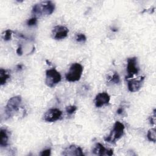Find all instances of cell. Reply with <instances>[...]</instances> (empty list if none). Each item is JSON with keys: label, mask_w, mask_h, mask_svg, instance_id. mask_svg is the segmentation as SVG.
<instances>
[{"label": "cell", "mask_w": 156, "mask_h": 156, "mask_svg": "<svg viewBox=\"0 0 156 156\" xmlns=\"http://www.w3.org/2000/svg\"><path fill=\"white\" fill-rule=\"evenodd\" d=\"M54 9L55 4L51 1H46L35 4L32 7V13L34 17L49 15L53 13Z\"/></svg>", "instance_id": "1"}, {"label": "cell", "mask_w": 156, "mask_h": 156, "mask_svg": "<svg viewBox=\"0 0 156 156\" xmlns=\"http://www.w3.org/2000/svg\"><path fill=\"white\" fill-rule=\"evenodd\" d=\"M21 97L16 96L12 97L7 102L5 107V119L12 118L14 114L20 109L21 104Z\"/></svg>", "instance_id": "2"}, {"label": "cell", "mask_w": 156, "mask_h": 156, "mask_svg": "<svg viewBox=\"0 0 156 156\" xmlns=\"http://www.w3.org/2000/svg\"><path fill=\"white\" fill-rule=\"evenodd\" d=\"M124 128V125L122 123L119 121H116L113 129L111 130L110 134L104 138V140L107 142L115 143L122 136Z\"/></svg>", "instance_id": "3"}, {"label": "cell", "mask_w": 156, "mask_h": 156, "mask_svg": "<svg viewBox=\"0 0 156 156\" xmlns=\"http://www.w3.org/2000/svg\"><path fill=\"white\" fill-rule=\"evenodd\" d=\"M83 72V66L79 63H73L69 69L68 72L65 74L66 80L68 82H76L80 80Z\"/></svg>", "instance_id": "4"}, {"label": "cell", "mask_w": 156, "mask_h": 156, "mask_svg": "<svg viewBox=\"0 0 156 156\" xmlns=\"http://www.w3.org/2000/svg\"><path fill=\"white\" fill-rule=\"evenodd\" d=\"M61 79L62 77L60 74L55 68L49 69L46 71L45 83L47 86L53 87L60 82Z\"/></svg>", "instance_id": "5"}, {"label": "cell", "mask_w": 156, "mask_h": 156, "mask_svg": "<svg viewBox=\"0 0 156 156\" xmlns=\"http://www.w3.org/2000/svg\"><path fill=\"white\" fill-rule=\"evenodd\" d=\"M127 75L126 76V79H130L134 75L137 74L139 72V67L137 65V58L135 57H130L127 59Z\"/></svg>", "instance_id": "6"}, {"label": "cell", "mask_w": 156, "mask_h": 156, "mask_svg": "<svg viewBox=\"0 0 156 156\" xmlns=\"http://www.w3.org/2000/svg\"><path fill=\"white\" fill-rule=\"evenodd\" d=\"M62 112L58 108L49 109L44 115V120L46 122H54L58 120L62 116Z\"/></svg>", "instance_id": "7"}, {"label": "cell", "mask_w": 156, "mask_h": 156, "mask_svg": "<svg viewBox=\"0 0 156 156\" xmlns=\"http://www.w3.org/2000/svg\"><path fill=\"white\" fill-rule=\"evenodd\" d=\"M69 30L63 26H56L52 30L53 38L55 40H61L66 38L68 35Z\"/></svg>", "instance_id": "8"}, {"label": "cell", "mask_w": 156, "mask_h": 156, "mask_svg": "<svg viewBox=\"0 0 156 156\" xmlns=\"http://www.w3.org/2000/svg\"><path fill=\"white\" fill-rule=\"evenodd\" d=\"M144 79V77L142 76L139 79H132L128 80L127 82L128 90L130 92L138 91L141 88Z\"/></svg>", "instance_id": "9"}, {"label": "cell", "mask_w": 156, "mask_h": 156, "mask_svg": "<svg viewBox=\"0 0 156 156\" xmlns=\"http://www.w3.org/2000/svg\"><path fill=\"white\" fill-rule=\"evenodd\" d=\"M110 97L106 92H102L98 94L94 99V103L96 107H101L104 105L108 104L110 102Z\"/></svg>", "instance_id": "10"}, {"label": "cell", "mask_w": 156, "mask_h": 156, "mask_svg": "<svg viewBox=\"0 0 156 156\" xmlns=\"http://www.w3.org/2000/svg\"><path fill=\"white\" fill-rule=\"evenodd\" d=\"M63 155H84L82 149L79 146L76 145H71L66 147L63 152Z\"/></svg>", "instance_id": "11"}, {"label": "cell", "mask_w": 156, "mask_h": 156, "mask_svg": "<svg viewBox=\"0 0 156 156\" xmlns=\"http://www.w3.org/2000/svg\"><path fill=\"white\" fill-rule=\"evenodd\" d=\"M8 135L5 129H1L0 130V146L1 147H6L8 145Z\"/></svg>", "instance_id": "12"}, {"label": "cell", "mask_w": 156, "mask_h": 156, "mask_svg": "<svg viewBox=\"0 0 156 156\" xmlns=\"http://www.w3.org/2000/svg\"><path fill=\"white\" fill-rule=\"evenodd\" d=\"M107 151L108 149H105L103 145L98 143L96 144L94 148L93 149V152L96 155L102 156L104 155H107Z\"/></svg>", "instance_id": "13"}, {"label": "cell", "mask_w": 156, "mask_h": 156, "mask_svg": "<svg viewBox=\"0 0 156 156\" xmlns=\"http://www.w3.org/2000/svg\"><path fill=\"white\" fill-rule=\"evenodd\" d=\"M10 76L7 70L3 68L0 69V84L1 85H4L7 80L10 78Z\"/></svg>", "instance_id": "14"}, {"label": "cell", "mask_w": 156, "mask_h": 156, "mask_svg": "<svg viewBox=\"0 0 156 156\" xmlns=\"http://www.w3.org/2000/svg\"><path fill=\"white\" fill-rule=\"evenodd\" d=\"M147 138L149 141H152L154 143L155 142L156 140V133H155V129L152 128L148 130L147 134Z\"/></svg>", "instance_id": "15"}, {"label": "cell", "mask_w": 156, "mask_h": 156, "mask_svg": "<svg viewBox=\"0 0 156 156\" xmlns=\"http://www.w3.org/2000/svg\"><path fill=\"white\" fill-rule=\"evenodd\" d=\"M110 82H113L114 83H116V84L119 83V82H120V77H119V76L118 74V73H116V72L114 73V74H113L112 77L110 79Z\"/></svg>", "instance_id": "16"}, {"label": "cell", "mask_w": 156, "mask_h": 156, "mask_svg": "<svg viewBox=\"0 0 156 156\" xmlns=\"http://www.w3.org/2000/svg\"><path fill=\"white\" fill-rule=\"evenodd\" d=\"M77 110V107L75 105H69L66 107V112L69 115H71Z\"/></svg>", "instance_id": "17"}, {"label": "cell", "mask_w": 156, "mask_h": 156, "mask_svg": "<svg viewBox=\"0 0 156 156\" xmlns=\"http://www.w3.org/2000/svg\"><path fill=\"white\" fill-rule=\"evenodd\" d=\"M76 40L77 42H85L87 40V37L83 34L79 33L76 35Z\"/></svg>", "instance_id": "18"}, {"label": "cell", "mask_w": 156, "mask_h": 156, "mask_svg": "<svg viewBox=\"0 0 156 156\" xmlns=\"http://www.w3.org/2000/svg\"><path fill=\"white\" fill-rule=\"evenodd\" d=\"M12 31L10 29H7L4 32V40L5 41L10 40L12 38Z\"/></svg>", "instance_id": "19"}, {"label": "cell", "mask_w": 156, "mask_h": 156, "mask_svg": "<svg viewBox=\"0 0 156 156\" xmlns=\"http://www.w3.org/2000/svg\"><path fill=\"white\" fill-rule=\"evenodd\" d=\"M37 23V17H33V18L28 20L27 21V24L29 26H34Z\"/></svg>", "instance_id": "20"}, {"label": "cell", "mask_w": 156, "mask_h": 156, "mask_svg": "<svg viewBox=\"0 0 156 156\" xmlns=\"http://www.w3.org/2000/svg\"><path fill=\"white\" fill-rule=\"evenodd\" d=\"M149 122L150 124L152 125H155V109L154 110L152 115H151V116H150Z\"/></svg>", "instance_id": "21"}, {"label": "cell", "mask_w": 156, "mask_h": 156, "mask_svg": "<svg viewBox=\"0 0 156 156\" xmlns=\"http://www.w3.org/2000/svg\"><path fill=\"white\" fill-rule=\"evenodd\" d=\"M41 156H49L51 155V149H47L41 152L40 154Z\"/></svg>", "instance_id": "22"}, {"label": "cell", "mask_w": 156, "mask_h": 156, "mask_svg": "<svg viewBox=\"0 0 156 156\" xmlns=\"http://www.w3.org/2000/svg\"><path fill=\"white\" fill-rule=\"evenodd\" d=\"M16 53L18 55H21L23 54V49H22V47L21 45H20L17 49H16Z\"/></svg>", "instance_id": "23"}, {"label": "cell", "mask_w": 156, "mask_h": 156, "mask_svg": "<svg viewBox=\"0 0 156 156\" xmlns=\"http://www.w3.org/2000/svg\"><path fill=\"white\" fill-rule=\"evenodd\" d=\"M113 154V150L110 149H108L107 151V155H109V156H111Z\"/></svg>", "instance_id": "24"}, {"label": "cell", "mask_w": 156, "mask_h": 156, "mask_svg": "<svg viewBox=\"0 0 156 156\" xmlns=\"http://www.w3.org/2000/svg\"><path fill=\"white\" fill-rule=\"evenodd\" d=\"M117 113L118 114V115H121V114H122V112H123V108H122V107H120V108H119L118 110H117Z\"/></svg>", "instance_id": "25"}, {"label": "cell", "mask_w": 156, "mask_h": 156, "mask_svg": "<svg viewBox=\"0 0 156 156\" xmlns=\"http://www.w3.org/2000/svg\"><path fill=\"white\" fill-rule=\"evenodd\" d=\"M22 68H23V65H17L18 70H21V69H22Z\"/></svg>", "instance_id": "26"}]
</instances>
